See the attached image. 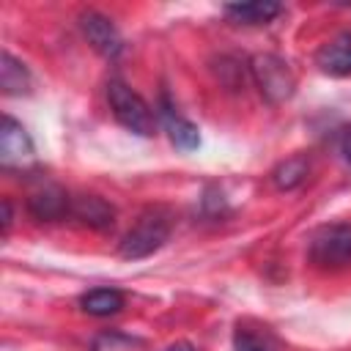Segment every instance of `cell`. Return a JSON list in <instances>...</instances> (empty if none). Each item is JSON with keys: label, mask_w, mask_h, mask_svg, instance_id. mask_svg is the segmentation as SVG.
<instances>
[{"label": "cell", "mask_w": 351, "mask_h": 351, "mask_svg": "<svg viewBox=\"0 0 351 351\" xmlns=\"http://www.w3.org/2000/svg\"><path fill=\"white\" fill-rule=\"evenodd\" d=\"M162 123L170 134V143L181 151H195L200 145V134H197V126L192 121H186L167 99H162Z\"/></svg>", "instance_id": "9"}, {"label": "cell", "mask_w": 351, "mask_h": 351, "mask_svg": "<svg viewBox=\"0 0 351 351\" xmlns=\"http://www.w3.org/2000/svg\"><path fill=\"white\" fill-rule=\"evenodd\" d=\"M343 154H346V159L351 162V129L343 134Z\"/></svg>", "instance_id": "18"}, {"label": "cell", "mask_w": 351, "mask_h": 351, "mask_svg": "<svg viewBox=\"0 0 351 351\" xmlns=\"http://www.w3.org/2000/svg\"><path fill=\"white\" fill-rule=\"evenodd\" d=\"M304 176H307V159L304 156H291V159H285L274 167L271 181H274L277 189H293L304 181Z\"/></svg>", "instance_id": "15"}, {"label": "cell", "mask_w": 351, "mask_h": 351, "mask_svg": "<svg viewBox=\"0 0 351 351\" xmlns=\"http://www.w3.org/2000/svg\"><path fill=\"white\" fill-rule=\"evenodd\" d=\"M27 211L41 222H55L71 214V197L58 184H44L27 197Z\"/></svg>", "instance_id": "7"}, {"label": "cell", "mask_w": 351, "mask_h": 351, "mask_svg": "<svg viewBox=\"0 0 351 351\" xmlns=\"http://www.w3.org/2000/svg\"><path fill=\"white\" fill-rule=\"evenodd\" d=\"M80 27H82V36L88 38V44L99 55L115 58L121 52V47H123L121 33H118V27L104 14H99V11H82L80 14Z\"/></svg>", "instance_id": "6"}, {"label": "cell", "mask_w": 351, "mask_h": 351, "mask_svg": "<svg viewBox=\"0 0 351 351\" xmlns=\"http://www.w3.org/2000/svg\"><path fill=\"white\" fill-rule=\"evenodd\" d=\"M36 162V148L30 134L19 121L11 115L3 118L0 123V165L3 170H27Z\"/></svg>", "instance_id": "5"}, {"label": "cell", "mask_w": 351, "mask_h": 351, "mask_svg": "<svg viewBox=\"0 0 351 351\" xmlns=\"http://www.w3.org/2000/svg\"><path fill=\"white\" fill-rule=\"evenodd\" d=\"M170 228H173V222H170V214L165 208H148L126 230V236L121 239V250L118 252L126 261L148 258L170 239Z\"/></svg>", "instance_id": "1"}, {"label": "cell", "mask_w": 351, "mask_h": 351, "mask_svg": "<svg viewBox=\"0 0 351 351\" xmlns=\"http://www.w3.org/2000/svg\"><path fill=\"white\" fill-rule=\"evenodd\" d=\"M307 258L318 269H343L351 263V222L318 228L307 241Z\"/></svg>", "instance_id": "3"}, {"label": "cell", "mask_w": 351, "mask_h": 351, "mask_svg": "<svg viewBox=\"0 0 351 351\" xmlns=\"http://www.w3.org/2000/svg\"><path fill=\"white\" fill-rule=\"evenodd\" d=\"M233 343H236V351H271L266 335H261V332H255L250 326H239Z\"/></svg>", "instance_id": "16"}, {"label": "cell", "mask_w": 351, "mask_h": 351, "mask_svg": "<svg viewBox=\"0 0 351 351\" xmlns=\"http://www.w3.org/2000/svg\"><path fill=\"white\" fill-rule=\"evenodd\" d=\"M123 293L118 288H93L88 293L80 296V307L82 313L88 315H96V318H107V315H115L121 307H123Z\"/></svg>", "instance_id": "12"}, {"label": "cell", "mask_w": 351, "mask_h": 351, "mask_svg": "<svg viewBox=\"0 0 351 351\" xmlns=\"http://www.w3.org/2000/svg\"><path fill=\"white\" fill-rule=\"evenodd\" d=\"M252 77H255L261 93L274 104L285 101L293 93V85H296L288 63L274 58V55H255L252 58Z\"/></svg>", "instance_id": "4"}, {"label": "cell", "mask_w": 351, "mask_h": 351, "mask_svg": "<svg viewBox=\"0 0 351 351\" xmlns=\"http://www.w3.org/2000/svg\"><path fill=\"white\" fill-rule=\"evenodd\" d=\"M315 63L324 74L348 77L351 74V36H337L329 44H324L315 55Z\"/></svg>", "instance_id": "10"}, {"label": "cell", "mask_w": 351, "mask_h": 351, "mask_svg": "<svg viewBox=\"0 0 351 351\" xmlns=\"http://www.w3.org/2000/svg\"><path fill=\"white\" fill-rule=\"evenodd\" d=\"M107 101H110V110H112L115 121H118L123 129H129V132H134V134H140V137H151V134H154L156 118H154L151 107H148L145 99H143L137 90H132L123 80L112 77V80L107 82Z\"/></svg>", "instance_id": "2"}, {"label": "cell", "mask_w": 351, "mask_h": 351, "mask_svg": "<svg viewBox=\"0 0 351 351\" xmlns=\"http://www.w3.org/2000/svg\"><path fill=\"white\" fill-rule=\"evenodd\" d=\"M8 228H11V203L3 200V233H8Z\"/></svg>", "instance_id": "17"}, {"label": "cell", "mask_w": 351, "mask_h": 351, "mask_svg": "<svg viewBox=\"0 0 351 351\" xmlns=\"http://www.w3.org/2000/svg\"><path fill=\"white\" fill-rule=\"evenodd\" d=\"M280 11H282V5L280 3H269V0H252V3H230V5H225V14L230 19H236L239 25H266Z\"/></svg>", "instance_id": "11"}, {"label": "cell", "mask_w": 351, "mask_h": 351, "mask_svg": "<svg viewBox=\"0 0 351 351\" xmlns=\"http://www.w3.org/2000/svg\"><path fill=\"white\" fill-rule=\"evenodd\" d=\"M0 88L5 96H22L30 90V71L11 52L0 55Z\"/></svg>", "instance_id": "13"}, {"label": "cell", "mask_w": 351, "mask_h": 351, "mask_svg": "<svg viewBox=\"0 0 351 351\" xmlns=\"http://www.w3.org/2000/svg\"><path fill=\"white\" fill-rule=\"evenodd\" d=\"M71 217L93 230H110L115 225V208L99 195H77L71 197Z\"/></svg>", "instance_id": "8"}, {"label": "cell", "mask_w": 351, "mask_h": 351, "mask_svg": "<svg viewBox=\"0 0 351 351\" xmlns=\"http://www.w3.org/2000/svg\"><path fill=\"white\" fill-rule=\"evenodd\" d=\"M170 351H195V348H189V346H173Z\"/></svg>", "instance_id": "19"}, {"label": "cell", "mask_w": 351, "mask_h": 351, "mask_svg": "<svg viewBox=\"0 0 351 351\" xmlns=\"http://www.w3.org/2000/svg\"><path fill=\"white\" fill-rule=\"evenodd\" d=\"M90 351H148V343H145L143 337L107 329V332H99V335L93 337Z\"/></svg>", "instance_id": "14"}]
</instances>
